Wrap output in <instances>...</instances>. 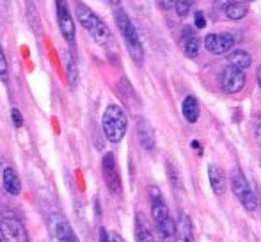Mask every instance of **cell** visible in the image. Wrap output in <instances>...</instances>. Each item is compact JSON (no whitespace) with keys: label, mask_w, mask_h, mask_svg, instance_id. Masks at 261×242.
I'll list each match as a JSON object with an SVG mask.
<instances>
[{"label":"cell","mask_w":261,"mask_h":242,"mask_svg":"<svg viewBox=\"0 0 261 242\" xmlns=\"http://www.w3.org/2000/svg\"><path fill=\"white\" fill-rule=\"evenodd\" d=\"M101 173H103V180L110 192L119 194L121 177H119V170H117V164H116V157H114L112 153H105V157L101 159Z\"/></svg>","instance_id":"11"},{"label":"cell","mask_w":261,"mask_h":242,"mask_svg":"<svg viewBox=\"0 0 261 242\" xmlns=\"http://www.w3.org/2000/svg\"><path fill=\"white\" fill-rule=\"evenodd\" d=\"M256 79H258V86H259V89H261V66L258 68V71H256Z\"/></svg>","instance_id":"32"},{"label":"cell","mask_w":261,"mask_h":242,"mask_svg":"<svg viewBox=\"0 0 261 242\" xmlns=\"http://www.w3.org/2000/svg\"><path fill=\"white\" fill-rule=\"evenodd\" d=\"M0 242H6V239L2 237V233H0Z\"/></svg>","instance_id":"34"},{"label":"cell","mask_w":261,"mask_h":242,"mask_svg":"<svg viewBox=\"0 0 261 242\" xmlns=\"http://www.w3.org/2000/svg\"><path fill=\"white\" fill-rule=\"evenodd\" d=\"M109 242H124V239L117 232H110L109 233Z\"/></svg>","instance_id":"28"},{"label":"cell","mask_w":261,"mask_h":242,"mask_svg":"<svg viewBox=\"0 0 261 242\" xmlns=\"http://www.w3.org/2000/svg\"><path fill=\"white\" fill-rule=\"evenodd\" d=\"M7 73H9V66H7L6 56H4L2 45H0V80H7Z\"/></svg>","instance_id":"23"},{"label":"cell","mask_w":261,"mask_h":242,"mask_svg":"<svg viewBox=\"0 0 261 242\" xmlns=\"http://www.w3.org/2000/svg\"><path fill=\"white\" fill-rule=\"evenodd\" d=\"M256 137H258V142L261 144V121H259L258 128H256Z\"/></svg>","instance_id":"30"},{"label":"cell","mask_w":261,"mask_h":242,"mask_svg":"<svg viewBox=\"0 0 261 242\" xmlns=\"http://www.w3.org/2000/svg\"><path fill=\"white\" fill-rule=\"evenodd\" d=\"M237 39L231 32H219V34H206L203 45L213 56H222V54L231 52Z\"/></svg>","instance_id":"9"},{"label":"cell","mask_w":261,"mask_h":242,"mask_svg":"<svg viewBox=\"0 0 261 242\" xmlns=\"http://www.w3.org/2000/svg\"><path fill=\"white\" fill-rule=\"evenodd\" d=\"M245 82H247L245 71L244 69L234 68V66L227 64L226 68L222 69V73H220V87L229 94L240 93V91L244 89Z\"/></svg>","instance_id":"7"},{"label":"cell","mask_w":261,"mask_h":242,"mask_svg":"<svg viewBox=\"0 0 261 242\" xmlns=\"http://www.w3.org/2000/svg\"><path fill=\"white\" fill-rule=\"evenodd\" d=\"M0 167H2V159H0Z\"/></svg>","instance_id":"35"},{"label":"cell","mask_w":261,"mask_h":242,"mask_svg":"<svg viewBox=\"0 0 261 242\" xmlns=\"http://www.w3.org/2000/svg\"><path fill=\"white\" fill-rule=\"evenodd\" d=\"M2 183H4L6 192L11 194V196H18V194L21 192V182H20V177H18V173H16L14 167H11V166L4 167Z\"/></svg>","instance_id":"15"},{"label":"cell","mask_w":261,"mask_h":242,"mask_svg":"<svg viewBox=\"0 0 261 242\" xmlns=\"http://www.w3.org/2000/svg\"><path fill=\"white\" fill-rule=\"evenodd\" d=\"M114 16H116L117 29H119L121 36H123L124 43H126L130 57L134 59L135 64H142V61H144V46H142L139 32H137V29H135V25L132 23L130 16H128L126 11H123V9H117Z\"/></svg>","instance_id":"2"},{"label":"cell","mask_w":261,"mask_h":242,"mask_svg":"<svg viewBox=\"0 0 261 242\" xmlns=\"http://www.w3.org/2000/svg\"><path fill=\"white\" fill-rule=\"evenodd\" d=\"M100 242H109V233L105 228H100Z\"/></svg>","instance_id":"29"},{"label":"cell","mask_w":261,"mask_h":242,"mask_svg":"<svg viewBox=\"0 0 261 242\" xmlns=\"http://www.w3.org/2000/svg\"><path fill=\"white\" fill-rule=\"evenodd\" d=\"M174 242H196V239H194L192 223H190V217L187 214L179 215L178 230H176V235H174Z\"/></svg>","instance_id":"16"},{"label":"cell","mask_w":261,"mask_h":242,"mask_svg":"<svg viewBox=\"0 0 261 242\" xmlns=\"http://www.w3.org/2000/svg\"><path fill=\"white\" fill-rule=\"evenodd\" d=\"M0 233L6 242H29L25 225L11 210H0Z\"/></svg>","instance_id":"4"},{"label":"cell","mask_w":261,"mask_h":242,"mask_svg":"<svg viewBox=\"0 0 261 242\" xmlns=\"http://www.w3.org/2000/svg\"><path fill=\"white\" fill-rule=\"evenodd\" d=\"M135 240L137 242H156L151 228L148 226L146 219L141 214L135 215Z\"/></svg>","instance_id":"19"},{"label":"cell","mask_w":261,"mask_h":242,"mask_svg":"<svg viewBox=\"0 0 261 242\" xmlns=\"http://www.w3.org/2000/svg\"><path fill=\"white\" fill-rule=\"evenodd\" d=\"M55 2V14H57V25L61 36L64 38V41L68 45H73L76 38L75 31V18L71 16V11H69L68 0H54Z\"/></svg>","instance_id":"6"},{"label":"cell","mask_w":261,"mask_h":242,"mask_svg":"<svg viewBox=\"0 0 261 242\" xmlns=\"http://www.w3.org/2000/svg\"><path fill=\"white\" fill-rule=\"evenodd\" d=\"M247 2H254V0H247Z\"/></svg>","instance_id":"36"},{"label":"cell","mask_w":261,"mask_h":242,"mask_svg":"<svg viewBox=\"0 0 261 242\" xmlns=\"http://www.w3.org/2000/svg\"><path fill=\"white\" fill-rule=\"evenodd\" d=\"M48 228H50V233H52L59 242H73L76 239L68 217H66L64 214H61V212H54V214L48 215Z\"/></svg>","instance_id":"8"},{"label":"cell","mask_w":261,"mask_h":242,"mask_svg":"<svg viewBox=\"0 0 261 242\" xmlns=\"http://www.w3.org/2000/svg\"><path fill=\"white\" fill-rule=\"evenodd\" d=\"M247 13H249V4L240 2V0H237L234 4H231V6L224 11V14H226L229 20H244V18L247 16Z\"/></svg>","instance_id":"21"},{"label":"cell","mask_w":261,"mask_h":242,"mask_svg":"<svg viewBox=\"0 0 261 242\" xmlns=\"http://www.w3.org/2000/svg\"><path fill=\"white\" fill-rule=\"evenodd\" d=\"M192 148H196L199 153H203V148H201V144H199V142H197V141H192Z\"/></svg>","instance_id":"31"},{"label":"cell","mask_w":261,"mask_h":242,"mask_svg":"<svg viewBox=\"0 0 261 242\" xmlns=\"http://www.w3.org/2000/svg\"><path fill=\"white\" fill-rule=\"evenodd\" d=\"M61 57H62V66H64L66 80H68L69 86H75L76 80H79V62H76L75 54L71 50H64Z\"/></svg>","instance_id":"14"},{"label":"cell","mask_w":261,"mask_h":242,"mask_svg":"<svg viewBox=\"0 0 261 242\" xmlns=\"http://www.w3.org/2000/svg\"><path fill=\"white\" fill-rule=\"evenodd\" d=\"M194 25H196V29H204V27H206V16H204V13L197 11V13L194 14Z\"/></svg>","instance_id":"25"},{"label":"cell","mask_w":261,"mask_h":242,"mask_svg":"<svg viewBox=\"0 0 261 242\" xmlns=\"http://www.w3.org/2000/svg\"><path fill=\"white\" fill-rule=\"evenodd\" d=\"M208 178H210V185H212V190L217 194V196H222L226 192V178H224V173L220 167L210 164L208 166Z\"/></svg>","instance_id":"17"},{"label":"cell","mask_w":261,"mask_h":242,"mask_svg":"<svg viewBox=\"0 0 261 242\" xmlns=\"http://www.w3.org/2000/svg\"><path fill=\"white\" fill-rule=\"evenodd\" d=\"M176 14H178L179 18L187 16V14L190 13V9H192V0H178V4H176Z\"/></svg>","instance_id":"22"},{"label":"cell","mask_w":261,"mask_h":242,"mask_svg":"<svg viewBox=\"0 0 261 242\" xmlns=\"http://www.w3.org/2000/svg\"><path fill=\"white\" fill-rule=\"evenodd\" d=\"M231 189H233L234 196L238 198V201L245 210L252 212L258 208V198L254 196V190L249 185L247 178L244 177L240 170H234L233 175H231Z\"/></svg>","instance_id":"5"},{"label":"cell","mask_w":261,"mask_h":242,"mask_svg":"<svg viewBox=\"0 0 261 242\" xmlns=\"http://www.w3.org/2000/svg\"><path fill=\"white\" fill-rule=\"evenodd\" d=\"M73 242H79V239H75V240H73Z\"/></svg>","instance_id":"37"},{"label":"cell","mask_w":261,"mask_h":242,"mask_svg":"<svg viewBox=\"0 0 261 242\" xmlns=\"http://www.w3.org/2000/svg\"><path fill=\"white\" fill-rule=\"evenodd\" d=\"M75 18L80 25L87 31V34L94 39L100 46H109L112 43V32L109 25L91 9L87 4L76 2L75 4Z\"/></svg>","instance_id":"1"},{"label":"cell","mask_w":261,"mask_h":242,"mask_svg":"<svg viewBox=\"0 0 261 242\" xmlns=\"http://www.w3.org/2000/svg\"><path fill=\"white\" fill-rule=\"evenodd\" d=\"M101 128H103L107 141L114 142V144L123 141L128 130V118L119 105L116 104L107 105L103 118H101Z\"/></svg>","instance_id":"3"},{"label":"cell","mask_w":261,"mask_h":242,"mask_svg":"<svg viewBox=\"0 0 261 242\" xmlns=\"http://www.w3.org/2000/svg\"><path fill=\"white\" fill-rule=\"evenodd\" d=\"M234 2H237V0H213V7H215L217 11H226L227 7Z\"/></svg>","instance_id":"26"},{"label":"cell","mask_w":261,"mask_h":242,"mask_svg":"<svg viewBox=\"0 0 261 242\" xmlns=\"http://www.w3.org/2000/svg\"><path fill=\"white\" fill-rule=\"evenodd\" d=\"M149 194V201H151V215H153V221H155L156 228L162 226L164 223H167L171 219V214H169V207L165 203L164 196H162V190L158 189L156 185H149L148 189Z\"/></svg>","instance_id":"10"},{"label":"cell","mask_w":261,"mask_h":242,"mask_svg":"<svg viewBox=\"0 0 261 242\" xmlns=\"http://www.w3.org/2000/svg\"><path fill=\"white\" fill-rule=\"evenodd\" d=\"M137 135H139V141H141L142 148L148 150V152L155 150V144H156L155 132H153V127L149 125L148 119L141 118L137 121Z\"/></svg>","instance_id":"13"},{"label":"cell","mask_w":261,"mask_h":242,"mask_svg":"<svg viewBox=\"0 0 261 242\" xmlns=\"http://www.w3.org/2000/svg\"><path fill=\"white\" fill-rule=\"evenodd\" d=\"M179 45H181L185 56L197 57L201 52V46H203V41L197 38V34L192 31V29H185L181 34V39H179Z\"/></svg>","instance_id":"12"},{"label":"cell","mask_w":261,"mask_h":242,"mask_svg":"<svg viewBox=\"0 0 261 242\" xmlns=\"http://www.w3.org/2000/svg\"><path fill=\"white\" fill-rule=\"evenodd\" d=\"M11 119H13V125L16 128H21L23 127V116H21V112H20V109H11Z\"/></svg>","instance_id":"24"},{"label":"cell","mask_w":261,"mask_h":242,"mask_svg":"<svg viewBox=\"0 0 261 242\" xmlns=\"http://www.w3.org/2000/svg\"><path fill=\"white\" fill-rule=\"evenodd\" d=\"M158 7L164 11H169L172 9V7H176V4H178V0H156Z\"/></svg>","instance_id":"27"},{"label":"cell","mask_w":261,"mask_h":242,"mask_svg":"<svg viewBox=\"0 0 261 242\" xmlns=\"http://www.w3.org/2000/svg\"><path fill=\"white\" fill-rule=\"evenodd\" d=\"M109 2H110V4H116V6H117V4H119L121 0H109Z\"/></svg>","instance_id":"33"},{"label":"cell","mask_w":261,"mask_h":242,"mask_svg":"<svg viewBox=\"0 0 261 242\" xmlns=\"http://www.w3.org/2000/svg\"><path fill=\"white\" fill-rule=\"evenodd\" d=\"M181 112H183V118H185V121H189V123H196V121L199 119V114H201L197 98L192 96V94L185 96V100H183V104H181Z\"/></svg>","instance_id":"18"},{"label":"cell","mask_w":261,"mask_h":242,"mask_svg":"<svg viewBox=\"0 0 261 242\" xmlns=\"http://www.w3.org/2000/svg\"><path fill=\"white\" fill-rule=\"evenodd\" d=\"M227 64L245 71V69L252 64V57H251V54L245 52V50H233V52L227 56Z\"/></svg>","instance_id":"20"}]
</instances>
